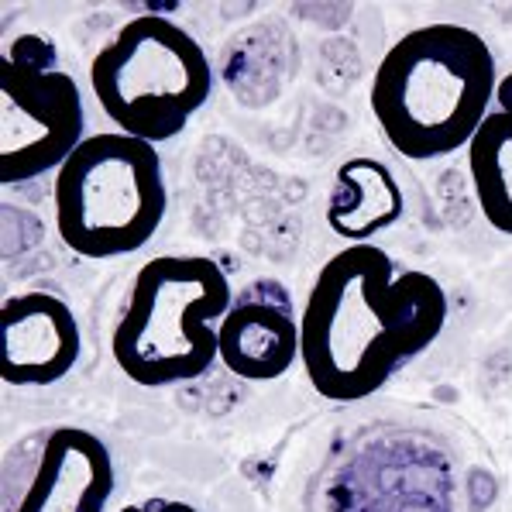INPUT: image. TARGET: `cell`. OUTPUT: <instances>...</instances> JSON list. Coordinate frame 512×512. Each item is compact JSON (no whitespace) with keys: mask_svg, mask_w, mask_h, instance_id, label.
Wrapping results in <instances>:
<instances>
[{"mask_svg":"<svg viewBox=\"0 0 512 512\" xmlns=\"http://www.w3.org/2000/svg\"><path fill=\"white\" fill-rule=\"evenodd\" d=\"M499 90L495 55L475 28L423 25L382 55L372 114L403 159L427 162L475 141Z\"/></svg>","mask_w":512,"mask_h":512,"instance_id":"2","label":"cell"},{"mask_svg":"<svg viewBox=\"0 0 512 512\" xmlns=\"http://www.w3.org/2000/svg\"><path fill=\"white\" fill-rule=\"evenodd\" d=\"M117 512H196L189 502H179V499H165V495H152L145 502H131V506L117 509Z\"/></svg>","mask_w":512,"mask_h":512,"instance_id":"13","label":"cell"},{"mask_svg":"<svg viewBox=\"0 0 512 512\" xmlns=\"http://www.w3.org/2000/svg\"><path fill=\"white\" fill-rule=\"evenodd\" d=\"M220 361L244 382H275L303 354V334L289 289L279 279H255L234 296L217 327Z\"/></svg>","mask_w":512,"mask_h":512,"instance_id":"7","label":"cell"},{"mask_svg":"<svg viewBox=\"0 0 512 512\" xmlns=\"http://www.w3.org/2000/svg\"><path fill=\"white\" fill-rule=\"evenodd\" d=\"M447 327L433 275L399 269L375 244H348L317 272L299 313L310 385L330 403H358L392 382Z\"/></svg>","mask_w":512,"mask_h":512,"instance_id":"1","label":"cell"},{"mask_svg":"<svg viewBox=\"0 0 512 512\" xmlns=\"http://www.w3.org/2000/svg\"><path fill=\"white\" fill-rule=\"evenodd\" d=\"M90 86L121 135L162 145L183 135L193 114L207 107L214 69L183 25L141 14L93 55Z\"/></svg>","mask_w":512,"mask_h":512,"instance_id":"5","label":"cell"},{"mask_svg":"<svg viewBox=\"0 0 512 512\" xmlns=\"http://www.w3.org/2000/svg\"><path fill=\"white\" fill-rule=\"evenodd\" d=\"M468 172L485 220L512 238V73L499 80L495 110L468 145Z\"/></svg>","mask_w":512,"mask_h":512,"instance_id":"11","label":"cell"},{"mask_svg":"<svg viewBox=\"0 0 512 512\" xmlns=\"http://www.w3.org/2000/svg\"><path fill=\"white\" fill-rule=\"evenodd\" d=\"M406 210L403 189L385 162L358 155L337 169V186L327 203V227L348 244H372Z\"/></svg>","mask_w":512,"mask_h":512,"instance_id":"10","label":"cell"},{"mask_svg":"<svg viewBox=\"0 0 512 512\" xmlns=\"http://www.w3.org/2000/svg\"><path fill=\"white\" fill-rule=\"evenodd\" d=\"M83 334L62 296L14 293L0 306V378L4 385H55L76 368Z\"/></svg>","mask_w":512,"mask_h":512,"instance_id":"8","label":"cell"},{"mask_svg":"<svg viewBox=\"0 0 512 512\" xmlns=\"http://www.w3.org/2000/svg\"><path fill=\"white\" fill-rule=\"evenodd\" d=\"M117 488L110 447L83 427H52L14 512H104Z\"/></svg>","mask_w":512,"mask_h":512,"instance_id":"9","label":"cell"},{"mask_svg":"<svg viewBox=\"0 0 512 512\" xmlns=\"http://www.w3.org/2000/svg\"><path fill=\"white\" fill-rule=\"evenodd\" d=\"M169 210L155 145L121 131L90 135L55 172V231L80 258L135 255Z\"/></svg>","mask_w":512,"mask_h":512,"instance_id":"4","label":"cell"},{"mask_svg":"<svg viewBox=\"0 0 512 512\" xmlns=\"http://www.w3.org/2000/svg\"><path fill=\"white\" fill-rule=\"evenodd\" d=\"M231 303V282L214 258H152L138 269L110 334L117 368L145 389L203 378L220 361L217 327Z\"/></svg>","mask_w":512,"mask_h":512,"instance_id":"3","label":"cell"},{"mask_svg":"<svg viewBox=\"0 0 512 512\" xmlns=\"http://www.w3.org/2000/svg\"><path fill=\"white\" fill-rule=\"evenodd\" d=\"M4 59L21 62V66H35V69H55V45L45 35H21L11 42Z\"/></svg>","mask_w":512,"mask_h":512,"instance_id":"12","label":"cell"},{"mask_svg":"<svg viewBox=\"0 0 512 512\" xmlns=\"http://www.w3.org/2000/svg\"><path fill=\"white\" fill-rule=\"evenodd\" d=\"M83 141L86 110L73 76L0 59V186L59 172Z\"/></svg>","mask_w":512,"mask_h":512,"instance_id":"6","label":"cell"}]
</instances>
